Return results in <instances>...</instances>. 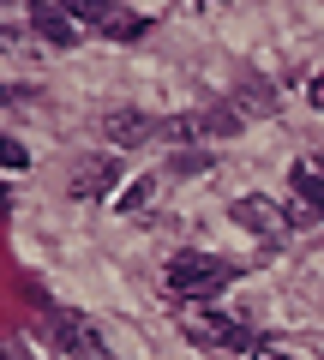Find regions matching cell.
<instances>
[{
  "label": "cell",
  "instance_id": "6da1fadb",
  "mask_svg": "<svg viewBox=\"0 0 324 360\" xmlns=\"http://www.w3.org/2000/svg\"><path fill=\"white\" fill-rule=\"evenodd\" d=\"M240 270L228 258H210V252H174L169 258V295L174 300H210L234 283Z\"/></svg>",
  "mask_w": 324,
  "mask_h": 360
},
{
  "label": "cell",
  "instance_id": "7a4b0ae2",
  "mask_svg": "<svg viewBox=\"0 0 324 360\" xmlns=\"http://www.w3.org/2000/svg\"><path fill=\"white\" fill-rule=\"evenodd\" d=\"M60 13L72 18V25H91V30H103V37H115V42H132V37L150 30V18L120 13L115 0H60Z\"/></svg>",
  "mask_w": 324,
  "mask_h": 360
},
{
  "label": "cell",
  "instance_id": "3957f363",
  "mask_svg": "<svg viewBox=\"0 0 324 360\" xmlns=\"http://www.w3.org/2000/svg\"><path fill=\"white\" fill-rule=\"evenodd\" d=\"M181 324H186V336L205 342V348H252L247 324H234L228 312H205L198 300H186V307H181Z\"/></svg>",
  "mask_w": 324,
  "mask_h": 360
},
{
  "label": "cell",
  "instance_id": "277c9868",
  "mask_svg": "<svg viewBox=\"0 0 324 360\" xmlns=\"http://www.w3.org/2000/svg\"><path fill=\"white\" fill-rule=\"evenodd\" d=\"M240 229H252L259 240H288V210L283 205H271V198H259V193H247V198H234V210H228Z\"/></svg>",
  "mask_w": 324,
  "mask_h": 360
},
{
  "label": "cell",
  "instance_id": "5b68a950",
  "mask_svg": "<svg viewBox=\"0 0 324 360\" xmlns=\"http://www.w3.org/2000/svg\"><path fill=\"white\" fill-rule=\"evenodd\" d=\"M115 186H120V162L115 156H91V162L72 168V198H84V205L103 198V193H115Z\"/></svg>",
  "mask_w": 324,
  "mask_h": 360
},
{
  "label": "cell",
  "instance_id": "8992f818",
  "mask_svg": "<svg viewBox=\"0 0 324 360\" xmlns=\"http://www.w3.org/2000/svg\"><path fill=\"white\" fill-rule=\"evenodd\" d=\"M30 30H37L48 49H72L78 42V25L60 13V0H30Z\"/></svg>",
  "mask_w": 324,
  "mask_h": 360
},
{
  "label": "cell",
  "instance_id": "52a82bcc",
  "mask_svg": "<svg viewBox=\"0 0 324 360\" xmlns=\"http://www.w3.org/2000/svg\"><path fill=\"white\" fill-rule=\"evenodd\" d=\"M48 336L66 348V354H96V342H91V324L78 319V312H66V307H48Z\"/></svg>",
  "mask_w": 324,
  "mask_h": 360
},
{
  "label": "cell",
  "instance_id": "ba28073f",
  "mask_svg": "<svg viewBox=\"0 0 324 360\" xmlns=\"http://www.w3.org/2000/svg\"><path fill=\"white\" fill-rule=\"evenodd\" d=\"M150 132H162L150 115H138V108H115V115H103V139L108 144H144Z\"/></svg>",
  "mask_w": 324,
  "mask_h": 360
},
{
  "label": "cell",
  "instance_id": "9c48e42d",
  "mask_svg": "<svg viewBox=\"0 0 324 360\" xmlns=\"http://www.w3.org/2000/svg\"><path fill=\"white\" fill-rule=\"evenodd\" d=\"M294 193H300V217L318 222L324 217V174L312 162H294Z\"/></svg>",
  "mask_w": 324,
  "mask_h": 360
},
{
  "label": "cell",
  "instance_id": "30bf717a",
  "mask_svg": "<svg viewBox=\"0 0 324 360\" xmlns=\"http://www.w3.org/2000/svg\"><path fill=\"white\" fill-rule=\"evenodd\" d=\"M234 108H240V120H252V115H276V96H271V90H264V84H247V90H240V103H234Z\"/></svg>",
  "mask_w": 324,
  "mask_h": 360
},
{
  "label": "cell",
  "instance_id": "8fae6325",
  "mask_svg": "<svg viewBox=\"0 0 324 360\" xmlns=\"http://www.w3.org/2000/svg\"><path fill=\"white\" fill-rule=\"evenodd\" d=\"M150 198H156V174H138L127 193H120V210H144Z\"/></svg>",
  "mask_w": 324,
  "mask_h": 360
},
{
  "label": "cell",
  "instance_id": "7c38bea8",
  "mask_svg": "<svg viewBox=\"0 0 324 360\" xmlns=\"http://www.w3.org/2000/svg\"><path fill=\"white\" fill-rule=\"evenodd\" d=\"M205 168H210V150H181L169 162V174H205Z\"/></svg>",
  "mask_w": 324,
  "mask_h": 360
},
{
  "label": "cell",
  "instance_id": "4fadbf2b",
  "mask_svg": "<svg viewBox=\"0 0 324 360\" xmlns=\"http://www.w3.org/2000/svg\"><path fill=\"white\" fill-rule=\"evenodd\" d=\"M25 162H30L25 144H18V139H0V168H25Z\"/></svg>",
  "mask_w": 324,
  "mask_h": 360
},
{
  "label": "cell",
  "instance_id": "5bb4252c",
  "mask_svg": "<svg viewBox=\"0 0 324 360\" xmlns=\"http://www.w3.org/2000/svg\"><path fill=\"white\" fill-rule=\"evenodd\" d=\"M0 360H37V354L25 342H13V336H0Z\"/></svg>",
  "mask_w": 324,
  "mask_h": 360
},
{
  "label": "cell",
  "instance_id": "9a60e30c",
  "mask_svg": "<svg viewBox=\"0 0 324 360\" xmlns=\"http://www.w3.org/2000/svg\"><path fill=\"white\" fill-rule=\"evenodd\" d=\"M306 96H312V108H324V72H318V78L306 84Z\"/></svg>",
  "mask_w": 324,
  "mask_h": 360
},
{
  "label": "cell",
  "instance_id": "2e32d148",
  "mask_svg": "<svg viewBox=\"0 0 324 360\" xmlns=\"http://www.w3.org/2000/svg\"><path fill=\"white\" fill-rule=\"evenodd\" d=\"M252 360H294V354H283V348H252Z\"/></svg>",
  "mask_w": 324,
  "mask_h": 360
},
{
  "label": "cell",
  "instance_id": "e0dca14e",
  "mask_svg": "<svg viewBox=\"0 0 324 360\" xmlns=\"http://www.w3.org/2000/svg\"><path fill=\"white\" fill-rule=\"evenodd\" d=\"M306 162H312V168H318V174H324V150H318V156H306Z\"/></svg>",
  "mask_w": 324,
  "mask_h": 360
},
{
  "label": "cell",
  "instance_id": "ac0fdd59",
  "mask_svg": "<svg viewBox=\"0 0 324 360\" xmlns=\"http://www.w3.org/2000/svg\"><path fill=\"white\" fill-rule=\"evenodd\" d=\"M6 96H13V90H0V103H6Z\"/></svg>",
  "mask_w": 324,
  "mask_h": 360
}]
</instances>
